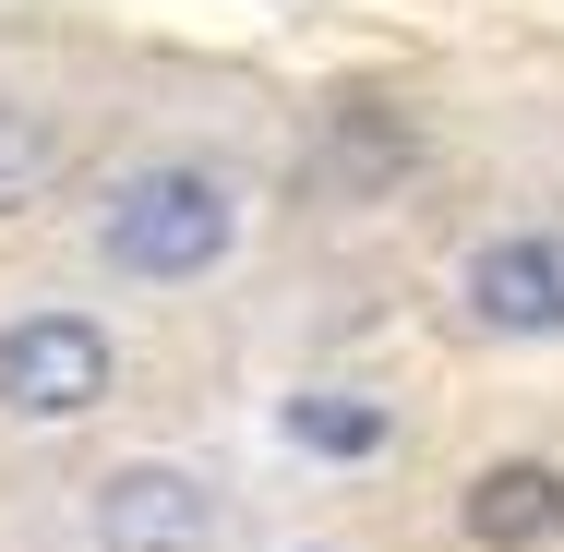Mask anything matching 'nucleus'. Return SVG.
I'll use <instances>...</instances> for the list:
<instances>
[{
  "label": "nucleus",
  "instance_id": "1",
  "mask_svg": "<svg viewBox=\"0 0 564 552\" xmlns=\"http://www.w3.org/2000/svg\"><path fill=\"white\" fill-rule=\"evenodd\" d=\"M240 217H252V193L217 156H144L97 193V264L132 289H193L240 252Z\"/></svg>",
  "mask_w": 564,
  "mask_h": 552
},
{
  "label": "nucleus",
  "instance_id": "6",
  "mask_svg": "<svg viewBox=\"0 0 564 552\" xmlns=\"http://www.w3.org/2000/svg\"><path fill=\"white\" fill-rule=\"evenodd\" d=\"M409 169H421V120H409V109L348 97V109L325 120V193H348V205H384Z\"/></svg>",
  "mask_w": 564,
  "mask_h": 552
},
{
  "label": "nucleus",
  "instance_id": "5",
  "mask_svg": "<svg viewBox=\"0 0 564 552\" xmlns=\"http://www.w3.org/2000/svg\"><path fill=\"white\" fill-rule=\"evenodd\" d=\"M456 529H468V552H541V541H564V468L553 456H492V468H468Z\"/></svg>",
  "mask_w": 564,
  "mask_h": 552
},
{
  "label": "nucleus",
  "instance_id": "4",
  "mask_svg": "<svg viewBox=\"0 0 564 552\" xmlns=\"http://www.w3.org/2000/svg\"><path fill=\"white\" fill-rule=\"evenodd\" d=\"M456 313H468L480 336H505V348L564 336V217H529V228L468 240V264H456Z\"/></svg>",
  "mask_w": 564,
  "mask_h": 552
},
{
  "label": "nucleus",
  "instance_id": "9",
  "mask_svg": "<svg viewBox=\"0 0 564 552\" xmlns=\"http://www.w3.org/2000/svg\"><path fill=\"white\" fill-rule=\"evenodd\" d=\"M289 552H325V541H289Z\"/></svg>",
  "mask_w": 564,
  "mask_h": 552
},
{
  "label": "nucleus",
  "instance_id": "8",
  "mask_svg": "<svg viewBox=\"0 0 564 552\" xmlns=\"http://www.w3.org/2000/svg\"><path fill=\"white\" fill-rule=\"evenodd\" d=\"M48 169H61V120H48V109H12V97H0V205H12V193H36Z\"/></svg>",
  "mask_w": 564,
  "mask_h": 552
},
{
  "label": "nucleus",
  "instance_id": "2",
  "mask_svg": "<svg viewBox=\"0 0 564 552\" xmlns=\"http://www.w3.org/2000/svg\"><path fill=\"white\" fill-rule=\"evenodd\" d=\"M109 397H120V348H109L97 313L36 301V313L0 325V421L61 433V421H85V409H109Z\"/></svg>",
  "mask_w": 564,
  "mask_h": 552
},
{
  "label": "nucleus",
  "instance_id": "7",
  "mask_svg": "<svg viewBox=\"0 0 564 552\" xmlns=\"http://www.w3.org/2000/svg\"><path fill=\"white\" fill-rule=\"evenodd\" d=\"M276 433L301 456H325V468H372L397 444V409L372 385H301V397H276Z\"/></svg>",
  "mask_w": 564,
  "mask_h": 552
},
{
  "label": "nucleus",
  "instance_id": "3",
  "mask_svg": "<svg viewBox=\"0 0 564 552\" xmlns=\"http://www.w3.org/2000/svg\"><path fill=\"white\" fill-rule=\"evenodd\" d=\"M85 529L97 552H228V493L181 456H120L85 493Z\"/></svg>",
  "mask_w": 564,
  "mask_h": 552
}]
</instances>
